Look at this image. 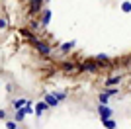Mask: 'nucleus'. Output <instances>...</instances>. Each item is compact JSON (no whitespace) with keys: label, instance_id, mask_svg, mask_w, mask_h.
<instances>
[{"label":"nucleus","instance_id":"20","mask_svg":"<svg viewBox=\"0 0 131 129\" xmlns=\"http://www.w3.org/2000/svg\"><path fill=\"white\" fill-rule=\"evenodd\" d=\"M0 119H6V112L4 110H0Z\"/></svg>","mask_w":131,"mask_h":129},{"label":"nucleus","instance_id":"13","mask_svg":"<svg viewBox=\"0 0 131 129\" xmlns=\"http://www.w3.org/2000/svg\"><path fill=\"white\" fill-rule=\"evenodd\" d=\"M77 67H74V63H63V70H67V72H71V70H74Z\"/></svg>","mask_w":131,"mask_h":129},{"label":"nucleus","instance_id":"14","mask_svg":"<svg viewBox=\"0 0 131 129\" xmlns=\"http://www.w3.org/2000/svg\"><path fill=\"white\" fill-rule=\"evenodd\" d=\"M121 12L129 14V12H131V2H121Z\"/></svg>","mask_w":131,"mask_h":129},{"label":"nucleus","instance_id":"8","mask_svg":"<svg viewBox=\"0 0 131 129\" xmlns=\"http://www.w3.org/2000/svg\"><path fill=\"white\" fill-rule=\"evenodd\" d=\"M72 47H77V41H67V43H63V45H61V53H69Z\"/></svg>","mask_w":131,"mask_h":129},{"label":"nucleus","instance_id":"18","mask_svg":"<svg viewBox=\"0 0 131 129\" xmlns=\"http://www.w3.org/2000/svg\"><path fill=\"white\" fill-rule=\"evenodd\" d=\"M96 59H98V61H110V57H108L106 53H100L98 57H96Z\"/></svg>","mask_w":131,"mask_h":129},{"label":"nucleus","instance_id":"12","mask_svg":"<svg viewBox=\"0 0 131 129\" xmlns=\"http://www.w3.org/2000/svg\"><path fill=\"white\" fill-rule=\"evenodd\" d=\"M53 96L55 98H57V100H59V102H65V100H67V94H65V92H53Z\"/></svg>","mask_w":131,"mask_h":129},{"label":"nucleus","instance_id":"7","mask_svg":"<svg viewBox=\"0 0 131 129\" xmlns=\"http://www.w3.org/2000/svg\"><path fill=\"white\" fill-rule=\"evenodd\" d=\"M43 100L47 102V106H49V107H55L57 104H59V100H57V98H55L53 94H45V98H43Z\"/></svg>","mask_w":131,"mask_h":129},{"label":"nucleus","instance_id":"11","mask_svg":"<svg viewBox=\"0 0 131 129\" xmlns=\"http://www.w3.org/2000/svg\"><path fill=\"white\" fill-rule=\"evenodd\" d=\"M102 123H104V127H106V129H115V127H117V125H115V121H114L112 117H110V119H104Z\"/></svg>","mask_w":131,"mask_h":129},{"label":"nucleus","instance_id":"5","mask_svg":"<svg viewBox=\"0 0 131 129\" xmlns=\"http://www.w3.org/2000/svg\"><path fill=\"white\" fill-rule=\"evenodd\" d=\"M31 6H29V14H37L41 10V4H43V0H29Z\"/></svg>","mask_w":131,"mask_h":129},{"label":"nucleus","instance_id":"22","mask_svg":"<svg viewBox=\"0 0 131 129\" xmlns=\"http://www.w3.org/2000/svg\"><path fill=\"white\" fill-rule=\"evenodd\" d=\"M16 129H22V127H16Z\"/></svg>","mask_w":131,"mask_h":129},{"label":"nucleus","instance_id":"19","mask_svg":"<svg viewBox=\"0 0 131 129\" xmlns=\"http://www.w3.org/2000/svg\"><path fill=\"white\" fill-rule=\"evenodd\" d=\"M6 26H8V22H6V18H0V29H4Z\"/></svg>","mask_w":131,"mask_h":129},{"label":"nucleus","instance_id":"10","mask_svg":"<svg viewBox=\"0 0 131 129\" xmlns=\"http://www.w3.org/2000/svg\"><path fill=\"white\" fill-rule=\"evenodd\" d=\"M110 98H112V94L106 90V92H102V94L98 96V100H100V104H108V102H110Z\"/></svg>","mask_w":131,"mask_h":129},{"label":"nucleus","instance_id":"3","mask_svg":"<svg viewBox=\"0 0 131 129\" xmlns=\"http://www.w3.org/2000/svg\"><path fill=\"white\" fill-rule=\"evenodd\" d=\"M47 110H49V106H47V102H37L35 104V107H33V113H35V115H43V112H47Z\"/></svg>","mask_w":131,"mask_h":129},{"label":"nucleus","instance_id":"6","mask_svg":"<svg viewBox=\"0 0 131 129\" xmlns=\"http://www.w3.org/2000/svg\"><path fill=\"white\" fill-rule=\"evenodd\" d=\"M80 70L92 72V70H96V63H94V61H86V63H82V64H80Z\"/></svg>","mask_w":131,"mask_h":129},{"label":"nucleus","instance_id":"15","mask_svg":"<svg viewBox=\"0 0 131 129\" xmlns=\"http://www.w3.org/2000/svg\"><path fill=\"white\" fill-rule=\"evenodd\" d=\"M24 104H27V100H24V98H20V100H16V102H14V110H20V107H22Z\"/></svg>","mask_w":131,"mask_h":129},{"label":"nucleus","instance_id":"21","mask_svg":"<svg viewBox=\"0 0 131 129\" xmlns=\"http://www.w3.org/2000/svg\"><path fill=\"white\" fill-rule=\"evenodd\" d=\"M45 2H51V0H45Z\"/></svg>","mask_w":131,"mask_h":129},{"label":"nucleus","instance_id":"2","mask_svg":"<svg viewBox=\"0 0 131 129\" xmlns=\"http://www.w3.org/2000/svg\"><path fill=\"white\" fill-rule=\"evenodd\" d=\"M29 39H31V45L37 49L41 55H49L51 53V47L47 45V43H41V41H37V39H33V37H29Z\"/></svg>","mask_w":131,"mask_h":129},{"label":"nucleus","instance_id":"4","mask_svg":"<svg viewBox=\"0 0 131 129\" xmlns=\"http://www.w3.org/2000/svg\"><path fill=\"white\" fill-rule=\"evenodd\" d=\"M49 22H51V10H49V8H45L43 14H41V26L47 27V26H49Z\"/></svg>","mask_w":131,"mask_h":129},{"label":"nucleus","instance_id":"16","mask_svg":"<svg viewBox=\"0 0 131 129\" xmlns=\"http://www.w3.org/2000/svg\"><path fill=\"white\" fill-rule=\"evenodd\" d=\"M24 117H26V115H24V113H22V112H20V110H16V113H14V119H16L18 123H20V121H22V119H24Z\"/></svg>","mask_w":131,"mask_h":129},{"label":"nucleus","instance_id":"1","mask_svg":"<svg viewBox=\"0 0 131 129\" xmlns=\"http://www.w3.org/2000/svg\"><path fill=\"white\" fill-rule=\"evenodd\" d=\"M98 113H100V119L104 121V119H110L112 115H114V110L108 106V104H100V107H98Z\"/></svg>","mask_w":131,"mask_h":129},{"label":"nucleus","instance_id":"17","mask_svg":"<svg viewBox=\"0 0 131 129\" xmlns=\"http://www.w3.org/2000/svg\"><path fill=\"white\" fill-rule=\"evenodd\" d=\"M18 127V121L14 119V121H6V129H16Z\"/></svg>","mask_w":131,"mask_h":129},{"label":"nucleus","instance_id":"9","mask_svg":"<svg viewBox=\"0 0 131 129\" xmlns=\"http://www.w3.org/2000/svg\"><path fill=\"white\" fill-rule=\"evenodd\" d=\"M121 82V76H112V78H108V80H106V86H117Z\"/></svg>","mask_w":131,"mask_h":129}]
</instances>
